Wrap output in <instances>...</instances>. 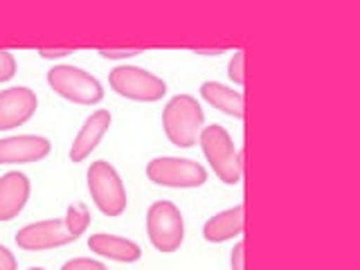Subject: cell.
Listing matches in <instances>:
<instances>
[{
	"mask_svg": "<svg viewBox=\"0 0 360 270\" xmlns=\"http://www.w3.org/2000/svg\"><path fill=\"white\" fill-rule=\"evenodd\" d=\"M61 270H106V266L97 262V259H88V257H77L65 262L61 266Z\"/></svg>",
	"mask_w": 360,
	"mask_h": 270,
	"instance_id": "obj_18",
	"label": "cell"
},
{
	"mask_svg": "<svg viewBox=\"0 0 360 270\" xmlns=\"http://www.w3.org/2000/svg\"><path fill=\"white\" fill-rule=\"evenodd\" d=\"M88 248H90V252L106 257L110 262L135 264L142 259V248L135 241L124 239V236H117V234H106V232L90 234Z\"/></svg>",
	"mask_w": 360,
	"mask_h": 270,
	"instance_id": "obj_13",
	"label": "cell"
},
{
	"mask_svg": "<svg viewBox=\"0 0 360 270\" xmlns=\"http://www.w3.org/2000/svg\"><path fill=\"white\" fill-rule=\"evenodd\" d=\"M144 50L142 48H101L99 54L104 56V59H129V56H135V54H142Z\"/></svg>",
	"mask_w": 360,
	"mask_h": 270,
	"instance_id": "obj_19",
	"label": "cell"
},
{
	"mask_svg": "<svg viewBox=\"0 0 360 270\" xmlns=\"http://www.w3.org/2000/svg\"><path fill=\"white\" fill-rule=\"evenodd\" d=\"M200 97L205 99L210 106H214L230 117L241 120L245 115V101H243L241 90H234L219 82H205L200 86Z\"/></svg>",
	"mask_w": 360,
	"mask_h": 270,
	"instance_id": "obj_15",
	"label": "cell"
},
{
	"mask_svg": "<svg viewBox=\"0 0 360 270\" xmlns=\"http://www.w3.org/2000/svg\"><path fill=\"white\" fill-rule=\"evenodd\" d=\"M198 144L202 155L210 162L212 172L225 185H236L241 180V153L234 146V140L221 124L202 127L198 135Z\"/></svg>",
	"mask_w": 360,
	"mask_h": 270,
	"instance_id": "obj_3",
	"label": "cell"
},
{
	"mask_svg": "<svg viewBox=\"0 0 360 270\" xmlns=\"http://www.w3.org/2000/svg\"><path fill=\"white\" fill-rule=\"evenodd\" d=\"M110 122H112V115L104 108L95 110L93 115L84 122V127L79 129L77 138L72 140V146H70L72 162H84L86 158H90V153L97 149V144L104 140V135L108 133Z\"/></svg>",
	"mask_w": 360,
	"mask_h": 270,
	"instance_id": "obj_12",
	"label": "cell"
},
{
	"mask_svg": "<svg viewBox=\"0 0 360 270\" xmlns=\"http://www.w3.org/2000/svg\"><path fill=\"white\" fill-rule=\"evenodd\" d=\"M230 264H232V270H245V243L243 241H236Z\"/></svg>",
	"mask_w": 360,
	"mask_h": 270,
	"instance_id": "obj_20",
	"label": "cell"
},
{
	"mask_svg": "<svg viewBox=\"0 0 360 270\" xmlns=\"http://www.w3.org/2000/svg\"><path fill=\"white\" fill-rule=\"evenodd\" d=\"M228 77L234 86H243L245 84V52L239 50L232 54V59L228 63Z\"/></svg>",
	"mask_w": 360,
	"mask_h": 270,
	"instance_id": "obj_16",
	"label": "cell"
},
{
	"mask_svg": "<svg viewBox=\"0 0 360 270\" xmlns=\"http://www.w3.org/2000/svg\"><path fill=\"white\" fill-rule=\"evenodd\" d=\"M48 84L56 95L79 106H95L104 99L99 79L77 65H54L48 70Z\"/></svg>",
	"mask_w": 360,
	"mask_h": 270,
	"instance_id": "obj_6",
	"label": "cell"
},
{
	"mask_svg": "<svg viewBox=\"0 0 360 270\" xmlns=\"http://www.w3.org/2000/svg\"><path fill=\"white\" fill-rule=\"evenodd\" d=\"M18 70V63H16V56L7 52V50H0V84L9 82V79H14Z\"/></svg>",
	"mask_w": 360,
	"mask_h": 270,
	"instance_id": "obj_17",
	"label": "cell"
},
{
	"mask_svg": "<svg viewBox=\"0 0 360 270\" xmlns=\"http://www.w3.org/2000/svg\"><path fill=\"white\" fill-rule=\"evenodd\" d=\"M37 52L43 56V59H61V56L72 54L75 48H39Z\"/></svg>",
	"mask_w": 360,
	"mask_h": 270,
	"instance_id": "obj_22",
	"label": "cell"
},
{
	"mask_svg": "<svg viewBox=\"0 0 360 270\" xmlns=\"http://www.w3.org/2000/svg\"><path fill=\"white\" fill-rule=\"evenodd\" d=\"M32 194V183L22 172H7L0 176V223L14 221Z\"/></svg>",
	"mask_w": 360,
	"mask_h": 270,
	"instance_id": "obj_11",
	"label": "cell"
},
{
	"mask_svg": "<svg viewBox=\"0 0 360 270\" xmlns=\"http://www.w3.org/2000/svg\"><path fill=\"white\" fill-rule=\"evenodd\" d=\"M194 52L196 54H202V56H214V54H223L225 52V48H194Z\"/></svg>",
	"mask_w": 360,
	"mask_h": 270,
	"instance_id": "obj_23",
	"label": "cell"
},
{
	"mask_svg": "<svg viewBox=\"0 0 360 270\" xmlns=\"http://www.w3.org/2000/svg\"><path fill=\"white\" fill-rule=\"evenodd\" d=\"M90 228V212L86 205H70L63 219H48L39 223H30L16 234V245L27 252L54 250L77 241Z\"/></svg>",
	"mask_w": 360,
	"mask_h": 270,
	"instance_id": "obj_1",
	"label": "cell"
},
{
	"mask_svg": "<svg viewBox=\"0 0 360 270\" xmlns=\"http://www.w3.org/2000/svg\"><path fill=\"white\" fill-rule=\"evenodd\" d=\"M146 178L153 185L174 189H196L207 183V169L187 158L162 155L146 165Z\"/></svg>",
	"mask_w": 360,
	"mask_h": 270,
	"instance_id": "obj_7",
	"label": "cell"
},
{
	"mask_svg": "<svg viewBox=\"0 0 360 270\" xmlns=\"http://www.w3.org/2000/svg\"><path fill=\"white\" fill-rule=\"evenodd\" d=\"M88 191L97 210L106 217H122L127 212L129 198L117 169L106 160H95L88 167Z\"/></svg>",
	"mask_w": 360,
	"mask_h": 270,
	"instance_id": "obj_4",
	"label": "cell"
},
{
	"mask_svg": "<svg viewBox=\"0 0 360 270\" xmlns=\"http://www.w3.org/2000/svg\"><path fill=\"white\" fill-rule=\"evenodd\" d=\"M52 144L43 135H11L0 140V165H27L48 158Z\"/></svg>",
	"mask_w": 360,
	"mask_h": 270,
	"instance_id": "obj_10",
	"label": "cell"
},
{
	"mask_svg": "<svg viewBox=\"0 0 360 270\" xmlns=\"http://www.w3.org/2000/svg\"><path fill=\"white\" fill-rule=\"evenodd\" d=\"M0 270H18V262L14 252L0 243Z\"/></svg>",
	"mask_w": 360,
	"mask_h": 270,
	"instance_id": "obj_21",
	"label": "cell"
},
{
	"mask_svg": "<svg viewBox=\"0 0 360 270\" xmlns=\"http://www.w3.org/2000/svg\"><path fill=\"white\" fill-rule=\"evenodd\" d=\"M146 234L158 252L172 255L180 250L185 241V219L176 202L155 200L146 210Z\"/></svg>",
	"mask_w": 360,
	"mask_h": 270,
	"instance_id": "obj_5",
	"label": "cell"
},
{
	"mask_svg": "<svg viewBox=\"0 0 360 270\" xmlns=\"http://www.w3.org/2000/svg\"><path fill=\"white\" fill-rule=\"evenodd\" d=\"M243 228H245V210L243 205H236L210 217L205 225H202V236L210 243H223L234 239V236H241Z\"/></svg>",
	"mask_w": 360,
	"mask_h": 270,
	"instance_id": "obj_14",
	"label": "cell"
},
{
	"mask_svg": "<svg viewBox=\"0 0 360 270\" xmlns=\"http://www.w3.org/2000/svg\"><path fill=\"white\" fill-rule=\"evenodd\" d=\"M108 84L120 97L133 101H160L167 95V84L162 77H158L138 65H117L108 75Z\"/></svg>",
	"mask_w": 360,
	"mask_h": 270,
	"instance_id": "obj_8",
	"label": "cell"
},
{
	"mask_svg": "<svg viewBox=\"0 0 360 270\" xmlns=\"http://www.w3.org/2000/svg\"><path fill=\"white\" fill-rule=\"evenodd\" d=\"M39 108V97L25 86H11L0 90V131L18 129L27 124Z\"/></svg>",
	"mask_w": 360,
	"mask_h": 270,
	"instance_id": "obj_9",
	"label": "cell"
},
{
	"mask_svg": "<svg viewBox=\"0 0 360 270\" xmlns=\"http://www.w3.org/2000/svg\"><path fill=\"white\" fill-rule=\"evenodd\" d=\"M202 124H205V112L196 97L183 93L167 101L162 110V129L174 146H180V149L194 146L198 142Z\"/></svg>",
	"mask_w": 360,
	"mask_h": 270,
	"instance_id": "obj_2",
	"label": "cell"
},
{
	"mask_svg": "<svg viewBox=\"0 0 360 270\" xmlns=\"http://www.w3.org/2000/svg\"><path fill=\"white\" fill-rule=\"evenodd\" d=\"M30 270H45V268H41V266H37V268H30Z\"/></svg>",
	"mask_w": 360,
	"mask_h": 270,
	"instance_id": "obj_24",
	"label": "cell"
}]
</instances>
